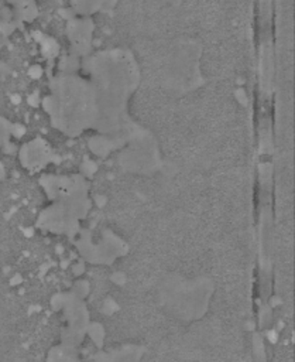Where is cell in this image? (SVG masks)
Instances as JSON below:
<instances>
[{"instance_id": "6da1fadb", "label": "cell", "mask_w": 295, "mask_h": 362, "mask_svg": "<svg viewBox=\"0 0 295 362\" xmlns=\"http://www.w3.org/2000/svg\"><path fill=\"white\" fill-rule=\"evenodd\" d=\"M275 54L271 38H263L258 48V86L263 98H270L274 89Z\"/></svg>"}, {"instance_id": "7a4b0ae2", "label": "cell", "mask_w": 295, "mask_h": 362, "mask_svg": "<svg viewBox=\"0 0 295 362\" xmlns=\"http://www.w3.org/2000/svg\"><path fill=\"white\" fill-rule=\"evenodd\" d=\"M272 1L274 0H258V6H260V14L263 20H267L271 14V8H272Z\"/></svg>"}]
</instances>
